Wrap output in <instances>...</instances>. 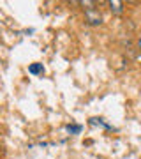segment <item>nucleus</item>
Listing matches in <instances>:
<instances>
[{"mask_svg":"<svg viewBox=\"0 0 141 159\" xmlns=\"http://www.w3.org/2000/svg\"><path fill=\"white\" fill-rule=\"evenodd\" d=\"M85 16H86V21L90 23V25H101L102 23L101 12L97 11L95 7L94 9H85Z\"/></svg>","mask_w":141,"mask_h":159,"instance_id":"f257e3e1","label":"nucleus"},{"mask_svg":"<svg viewBox=\"0 0 141 159\" xmlns=\"http://www.w3.org/2000/svg\"><path fill=\"white\" fill-rule=\"evenodd\" d=\"M108 6H109V9H111L113 14H117V16H120V14L124 12V2H118V0H111V2H108Z\"/></svg>","mask_w":141,"mask_h":159,"instance_id":"f03ea898","label":"nucleus"},{"mask_svg":"<svg viewBox=\"0 0 141 159\" xmlns=\"http://www.w3.org/2000/svg\"><path fill=\"white\" fill-rule=\"evenodd\" d=\"M28 73L34 74V76H39V74L44 73V66H42V64H39V62L30 64V66H28Z\"/></svg>","mask_w":141,"mask_h":159,"instance_id":"7ed1b4c3","label":"nucleus"},{"mask_svg":"<svg viewBox=\"0 0 141 159\" xmlns=\"http://www.w3.org/2000/svg\"><path fill=\"white\" fill-rule=\"evenodd\" d=\"M67 131H69V133H71V134H79V133H81V125H71V124H69L67 125Z\"/></svg>","mask_w":141,"mask_h":159,"instance_id":"20e7f679","label":"nucleus"},{"mask_svg":"<svg viewBox=\"0 0 141 159\" xmlns=\"http://www.w3.org/2000/svg\"><path fill=\"white\" fill-rule=\"evenodd\" d=\"M138 48L141 50V37H138Z\"/></svg>","mask_w":141,"mask_h":159,"instance_id":"39448f33","label":"nucleus"}]
</instances>
